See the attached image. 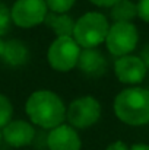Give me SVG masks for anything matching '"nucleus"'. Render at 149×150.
Here are the masks:
<instances>
[{
    "mask_svg": "<svg viewBox=\"0 0 149 150\" xmlns=\"http://www.w3.org/2000/svg\"><path fill=\"white\" fill-rule=\"evenodd\" d=\"M28 48L24 42L18 40H10L4 42V51H3V60L10 66H22L28 60Z\"/></svg>",
    "mask_w": 149,
    "mask_h": 150,
    "instance_id": "f8f14e48",
    "label": "nucleus"
},
{
    "mask_svg": "<svg viewBox=\"0 0 149 150\" xmlns=\"http://www.w3.org/2000/svg\"><path fill=\"white\" fill-rule=\"evenodd\" d=\"M44 22L47 23V26H50L56 32V35L58 38H63V37H72L73 38L75 22H73V19L70 16L51 13V15H47Z\"/></svg>",
    "mask_w": 149,
    "mask_h": 150,
    "instance_id": "ddd939ff",
    "label": "nucleus"
},
{
    "mask_svg": "<svg viewBox=\"0 0 149 150\" xmlns=\"http://www.w3.org/2000/svg\"><path fill=\"white\" fill-rule=\"evenodd\" d=\"M12 21L21 28H32L47 18L46 0H16L10 10Z\"/></svg>",
    "mask_w": 149,
    "mask_h": 150,
    "instance_id": "0eeeda50",
    "label": "nucleus"
},
{
    "mask_svg": "<svg viewBox=\"0 0 149 150\" xmlns=\"http://www.w3.org/2000/svg\"><path fill=\"white\" fill-rule=\"evenodd\" d=\"M114 71L117 79L126 85H138L140 83L148 71V67L142 61L140 57L124 55L120 57L114 64Z\"/></svg>",
    "mask_w": 149,
    "mask_h": 150,
    "instance_id": "6e6552de",
    "label": "nucleus"
},
{
    "mask_svg": "<svg viewBox=\"0 0 149 150\" xmlns=\"http://www.w3.org/2000/svg\"><path fill=\"white\" fill-rule=\"evenodd\" d=\"M117 118L127 125H145L149 122V91L143 88H127L114 99Z\"/></svg>",
    "mask_w": 149,
    "mask_h": 150,
    "instance_id": "f03ea898",
    "label": "nucleus"
},
{
    "mask_svg": "<svg viewBox=\"0 0 149 150\" xmlns=\"http://www.w3.org/2000/svg\"><path fill=\"white\" fill-rule=\"evenodd\" d=\"M12 114H13V108L10 100L7 99L4 95L0 93V128L6 127L10 120H12Z\"/></svg>",
    "mask_w": 149,
    "mask_h": 150,
    "instance_id": "2eb2a0df",
    "label": "nucleus"
},
{
    "mask_svg": "<svg viewBox=\"0 0 149 150\" xmlns=\"http://www.w3.org/2000/svg\"><path fill=\"white\" fill-rule=\"evenodd\" d=\"M35 136L34 127L26 122V121H10L4 128H3V139L9 146L13 147H24L28 146Z\"/></svg>",
    "mask_w": 149,
    "mask_h": 150,
    "instance_id": "9d476101",
    "label": "nucleus"
},
{
    "mask_svg": "<svg viewBox=\"0 0 149 150\" xmlns=\"http://www.w3.org/2000/svg\"><path fill=\"white\" fill-rule=\"evenodd\" d=\"M76 0H46L47 7L51 9L53 13H66L72 9Z\"/></svg>",
    "mask_w": 149,
    "mask_h": 150,
    "instance_id": "dca6fc26",
    "label": "nucleus"
},
{
    "mask_svg": "<svg viewBox=\"0 0 149 150\" xmlns=\"http://www.w3.org/2000/svg\"><path fill=\"white\" fill-rule=\"evenodd\" d=\"M81 50L72 37H63L53 41L48 48V63L57 71H69L78 66Z\"/></svg>",
    "mask_w": 149,
    "mask_h": 150,
    "instance_id": "39448f33",
    "label": "nucleus"
},
{
    "mask_svg": "<svg viewBox=\"0 0 149 150\" xmlns=\"http://www.w3.org/2000/svg\"><path fill=\"white\" fill-rule=\"evenodd\" d=\"M10 19H12V16H10L9 9L3 3H0V37L7 32L9 25H10Z\"/></svg>",
    "mask_w": 149,
    "mask_h": 150,
    "instance_id": "f3484780",
    "label": "nucleus"
},
{
    "mask_svg": "<svg viewBox=\"0 0 149 150\" xmlns=\"http://www.w3.org/2000/svg\"><path fill=\"white\" fill-rule=\"evenodd\" d=\"M3 51H4V42H3L1 38H0V57L3 55Z\"/></svg>",
    "mask_w": 149,
    "mask_h": 150,
    "instance_id": "5701e85b",
    "label": "nucleus"
},
{
    "mask_svg": "<svg viewBox=\"0 0 149 150\" xmlns=\"http://www.w3.org/2000/svg\"><path fill=\"white\" fill-rule=\"evenodd\" d=\"M91 1L97 6H101V7H113L123 0H91Z\"/></svg>",
    "mask_w": 149,
    "mask_h": 150,
    "instance_id": "6ab92c4d",
    "label": "nucleus"
},
{
    "mask_svg": "<svg viewBox=\"0 0 149 150\" xmlns=\"http://www.w3.org/2000/svg\"><path fill=\"white\" fill-rule=\"evenodd\" d=\"M108 29V21L102 13L88 12L75 23L73 40L83 50L95 48L107 40Z\"/></svg>",
    "mask_w": 149,
    "mask_h": 150,
    "instance_id": "7ed1b4c3",
    "label": "nucleus"
},
{
    "mask_svg": "<svg viewBox=\"0 0 149 150\" xmlns=\"http://www.w3.org/2000/svg\"><path fill=\"white\" fill-rule=\"evenodd\" d=\"M78 67L91 77H99L107 71V60L105 57L95 48L82 50L79 55Z\"/></svg>",
    "mask_w": 149,
    "mask_h": 150,
    "instance_id": "9b49d317",
    "label": "nucleus"
},
{
    "mask_svg": "<svg viewBox=\"0 0 149 150\" xmlns=\"http://www.w3.org/2000/svg\"><path fill=\"white\" fill-rule=\"evenodd\" d=\"M135 16H138V4H135L130 0H123V1L117 3L115 6H113L111 18H113V21H115V23L130 22Z\"/></svg>",
    "mask_w": 149,
    "mask_h": 150,
    "instance_id": "4468645a",
    "label": "nucleus"
},
{
    "mask_svg": "<svg viewBox=\"0 0 149 150\" xmlns=\"http://www.w3.org/2000/svg\"><path fill=\"white\" fill-rule=\"evenodd\" d=\"M3 140H4V139H3V130H0V144H1Z\"/></svg>",
    "mask_w": 149,
    "mask_h": 150,
    "instance_id": "b1692460",
    "label": "nucleus"
},
{
    "mask_svg": "<svg viewBox=\"0 0 149 150\" xmlns=\"http://www.w3.org/2000/svg\"><path fill=\"white\" fill-rule=\"evenodd\" d=\"M107 150H130L123 142H114V143H111L108 147H107Z\"/></svg>",
    "mask_w": 149,
    "mask_h": 150,
    "instance_id": "aec40b11",
    "label": "nucleus"
},
{
    "mask_svg": "<svg viewBox=\"0 0 149 150\" xmlns=\"http://www.w3.org/2000/svg\"><path fill=\"white\" fill-rule=\"evenodd\" d=\"M138 16L149 23V0H139L138 3Z\"/></svg>",
    "mask_w": 149,
    "mask_h": 150,
    "instance_id": "a211bd4d",
    "label": "nucleus"
},
{
    "mask_svg": "<svg viewBox=\"0 0 149 150\" xmlns=\"http://www.w3.org/2000/svg\"><path fill=\"white\" fill-rule=\"evenodd\" d=\"M138 40H139V34L133 23L118 22L110 26L105 44L111 54L124 57L129 55V52H132L136 48Z\"/></svg>",
    "mask_w": 149,
    "mask_h": 150,
    "instance_id": "20e7f679",
    "label": "nucleus"
},
{
    "mask_svg": "<svg viewBox=\"0 0 149 150\" xmlns=\"http://www.w3.org/2000/svg\"><path fill=\"white\" fill-rule=\"evenodd\" d=\"M130 150H149V144H142V143H139V144H133Z\"/></svg>",
    "mask_w": 149,
    "mask_h": 150,
    "instance_id": "4be33fe9",
    "label": "nucleus"
},
{
    "mask_svg": "<svg viewBox=\"0 0 149 150\" xmlns=\"http://www.w3.org/2000/svg\"><path fill=\"white\" fill-rule=\"evenodd\" d=\"M47 146L50 150H81L82 143L73 127L61 124L50 131Z\"/></svg>",
    "mask_w": 149,
    "mask_h": 150,
    "instance_id": "1a4fd4ad",
    "label": "nucleus"
},
{
    "mask_svg": "<svg viewBox=\"0 0 149 150\" xmlns=\"http://www.w3.org/2000/svg\"><path fill=\"white\" fill-rule=\"evenodd\" d=\"M140 58H142V61L145 63V66L149 69V45H146L143 51H142V55H140Z\"/></svg>",
    "mask_w": 149,
    "mask_h": 150,
    "instance_id": "412c9836",
    "label": "nucleus"
},
{
    "mask_svg": "<svg viewBox=\"0 0 149 150\" xmlns=\"http://www.w3.org/2000/svg\"><path fill=\"white\" fill-rule=\"evenodd\" d=\"M31 121L43 128H56L63 124L66 118V106L60 96L51 91L34 92L25 105Z\"/></svg>",
    "mask_w": 149,
    "mask_h": 150,
    "instance_id": "f257e3e1",
    "label": "nucleus"
},
{
    "mask_svg": "<svg viewBox=\"0 0 149 150\" xmlns=\"http://www.w3.org/2000/svg\"><path fill=\"white\" fill-rule=\"evenodd\" d=\"M66 117L76 128H88L94 125L101 117V105L92 96H82L75 99L67 108Z\"/></svg>",
    "mask_w": 149,
    "mask_h": 150,
    "instance_id": "423d86ee",
    "label": "nucleus"
}]
</instances>
